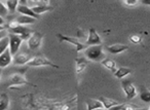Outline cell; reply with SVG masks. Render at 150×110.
<instances>
[{"instance_id": "1", "label": "cell", "mask_w": 150, "mask_h": 110, "mask_svg": "<svg viewBox=\"0 0 150 110\" xmlns=\"http://www.w3.org/2000/svg\"><path fill=\"white\" fill-rule=\"evenodd\" d=\"M84 57L93 62H102L106 59V55L103 50L102 45L88 46L84 50Z\"/></svg>"}, {"instance_id": "2", "label": "cell", "mask_w": 150, "mask_h": 110, "mask_svg": "<svg viewBox=\"0 0 150 110\" xmlns=\"http://www.w3.org/2000/svg\"><path fill=\"white\" fill-rule=\"evenodd\" d=\"M28 67H52V68L58 69L59 66H57L56 64L52 62L50 60H48L46 57L42 56V55H37V56L32 57L31 60L28 62L27 64Z\"/></svg>"}, {"instance_id": "3", "label": "cell", "mask_w": 150, "mask_h": 110, "mask_svg": "<svg viewBox=\"0 0 150 110\" xmlns=\"http://www.w3.org/2000/svg\"><path fill=\"white\" fill-rule=\"evenodd\" d=\"M57 38H58L60 42H67V43L72 44L77 53L81 52V50H86L88 48L86 44L81 43L77 38L71 37V36H66V35H63V34H57Z\"/></svg>"}, {"instance_id": "4", "label": "cell", "mask_w": 150, "mask_h": 110, "mask_svg": "<svg viewBox=\"0 0 150 110\" xmlns=\"http://www.w3.org/2000/svg\"><path fill=\"white\" fill-rule=\"evenodd\" d=\"M8 38H9V46H8L9 52L13 55V57H15L18 54V52H19L20 48H21L23 39L20 36L16 35L13 33H9Z\"/></svg>"}, {"instance_id": "5", "label": "cell", "mask_w": 150, "mask_h": 110, "mask_svg": "<svg viewBox=\"0 0 150 110\" xmlns=\"http://www.w3.org/2000/svg\"><path fill=\"white\" fill-rule=\"evenodd\" d=\"M42 39H43V34L39 33V32H33L31 34V36L29 37V39L27 40L28 42V48L31 50H38L41 45Z\"/></svg>"}, {"instance_id": "6", "label": "cell", "mask_w": 150, "mask_h": 110, "mask_svg": "<svg viewBox=\"0 0 150 110\" xmlns=\"http://www.w3.org/2000/svg\"><path fill=\"white\" fill-rule=\"evenodd\" d=\"M121 87L123 93L125 94V97L127 100H132L137 96V89L131 82V80H122L121 81Z\"/></svg>"}, {"instance_id": "7", "label": "cell", "mask_w": 150, "mask_h": 110, "mask_svg": "<svg viewBox=\"0 0 150 110\" xmlns=\"http://www.w3.org/2000/svg\"><path fill=\"white\" fill-rule=\"evenodd\" d=\"M24 84H29L32 85L27 79L24 77V75L22 73H13L9 76V87H20V85Z\"/></svg>"}, {"instance_id": "8", "label": "cell", "mask_w": 150, "mask_h": 110, "mask_svg": "<svg viewBox=\"0 0 150 110\" xmlns=\"http://www.w3.org/2000/svg\"><path fill=\"white\" fill-rule=\"evenodd\" d=\"M86 45L93 46V45H102V39H101L100 35L97 33V31L94 28H91L88 30V38H86Z\"/></svg>"}, {"instance_id": "9", "label": "cell", "mask_w": 150, "mask_h": 110, "mask_svg": "<svg viewBox=\"0 0 150 110\" xmlns=\"http://www.w3.org/2000/svg\"><path fill=\"white\" fill-rule=\"evenodd\" d=\"M11 33H13L16 35L20 36L23 40L25 39H29V37L31 36V34L33 33L34 31H32L30 28L26 27V26H22V25H19L18 27H16L15 29H11Z\"/></svg>"}, {"instance_id": "10", "label": "cell", "mask_w": 150, "mask_h": 110, "mask_svg": "<svg viewBox=\"0 0 150 110\" xmlns=\"http://www.w3.org/2000/svg\"><path fill=\"white\" fill-rule=\"evenodd\" d=\"M32 59V57L30 55L26 54V53H20L17 54L13 59V63L15 65H27L28 62Z\"/></svg>"}, {"instance_id": "11", "label": "cell", "mask_w": 150, "mask_h": 110, "mask_svg": "<svg viewBox=\"0 0 150 110\" xmlns=\"http://www.w3.org/2000/svg\"><path fill=\"white\" fill-rule=\"evenodd\" d=\"M17 11L21 13L22 16H27V17H30V18H33L35 20H38L40 19V16L36 15L33 11H32L31 7H29L28 5H22V4H19L18 6Z\"/></svg>"}, {"instance_id": "12", "label": "cell", "mask_w": 150, "mask_h": 110, "mask_svg": "<svg viewBox=\"0 0 150 110\" xmlns=\"http://www.w3.org/2000/svg\"><path fill=\"white\" fill-rule=\"evenodd\" d=\"M13 55L9 52V48H7V50L0 56V69L5 68V67H7L8 65H11V63H13Z\"/></svg>"}, {"instance_id": "13", "label": "cell", "mask_w": 150, "mask_h": 110, "mask_svg": "<svg viewBox=\"0 0 150 110\" xmlns=\"http://www.w3.org/2000/svg\"><path fill=\"white\" fill-rule=\"evenodd\" d=\"M106 50H108V53H110V54L117 55V54H120V53L127 50H129V46H127V44L115 43V44H111V45H108L106 48Z\"/></svg>"}, {"instance_id": "14", "label": "cell", "mask_w": 150, "mask_h": 110, "mask_svg": "<svg viewBox=\"0 0 150 110\" xmlns=\"http://www.w3.org/2000/svg\"><path fill=\"white\" fill-rule=\"evenodd\" d=\"M88 67V60L86 58H76L75 59V72L76 74H80L86 70Z\"/></svg>"}, {"instance_id": "15", "label": "cell", "mask_w": 150, "mask_h": 110, "mask_svg": "<svg viewBox=\"0 0 150 110\" xmlns=\"http://www.w3.org/2000/svg\"><path fill=\"white\" fill-rule=\"evenodd\" d=\"M98 100L103 104V107H104L105 109H107V110H109L110 108L114 107V106H116V105H118V104H119L117 101H115V100H113V99H110V98L100 97Z\"/></svg>"}, {"instance_id": "16", "label": "cell", "mask_w": 150, "mask_h": 110, "mask_svg": "<svg viewBox=\"0 0 150 110\" xmlns=\"http://www.w3.org/2000/svg\"><path fill=\"white\" fill-rule=\"evenodd\" d=\"M101 64L103 65V66L105 67L106 69H108L109 71H111V72L114 74L115 71L117 70V65H116V62H115L114 60H112V59H108L106 58L104 61H102L101 62Z\"/></svg>"}, {"instance_id": "17", "label": "cell", "mask_w": 150, "mask_h": 110, "mask_svg": "<svg viewBox=\"0 0 150 110\" xmlns=\"http://www.w3.org/2000/svg\"><path fill=\"white\" fill-rule=\"evenodd\" d=\"M86 108H88V110H96L104 107H103V104L98 99H88L86 100Z\"/></svg>"}, {"instance_id": "18", "label": "cell", "mask_w": 150, "mask_h": 110, "mask_svg": "<svg viewBox=\"0 0 150 110\" xmlns=\"http://www.w3.org/2000/svg\"><path fill=\"white\" fill-rule=\"evenodd\" d=\"M31 9L36 15L40 16L41 13H47V11H52V9H54V7L50 6V5H37V6L31 7Z\"/></svg>"}, {"instance_id": "19", "label": "cell", "mask_w": 150, "mask_h": 110, "mask_svg": "<svg viewBox=\"0 0 150 110\" xmlns=\"http://www.w3.org/2000/svg\"><path fill=\"white\" fill-rule=\"evenodd\" d=\"M9 107V97L6 93L0 95V110H7Z\"/></svg>"}, {"instance_id": "20", "label": "cell", "mask_w": 150, "mask_h": 110, "mask_svg": "<svg viewBox=\"0 0 150 110\" xmlns=\"http://www.w3.org/2000/svg\"><path fill=\"white\" fill-rule=\"evenodd\" d=\"M131 72H132V70L129 68H127V67H120V68H118L116 71H115L114 76L118 79H121V78H123V77L127 76V75L131 74Z\"/></svg>"}, {"instance_id": "21", "label": "cell", "mask_w": 150, "mask_h": 110, "mask_svg": "<svg viewBox=\"0 0 150 110\" xmlns=\"http://www.w3.org/2000/svg\"><path fill=\"white\" fill-rule=\"evenodd\" d=\"M16 21L22 26H25V25H28V24H32L35 22V19L33 18H30V17H27V16H19V17L16 19Z\"/></svg>"}, {"instance_id": "22", "label": "cell", "mask_w": 150, "mask_h": 110, "mask_svg": "<svg viewBox=\"0 0 150 110\" xmlns=\"http://www.w3.org/2000/svg\"><path fill=\"white\" fill-rule=\"evenodd\" d=\"M8 46H9V38H8V35H7L0 40V56L8 48Z\"/></svg>"}, {"instance_id": "23", "label": "cell", "mask_w": 150, "mask_h": 110, "mask_svg": "<svg viewBox=\"0 0 150 110\" xmlns=\"http://www.w3.org/2000/svg\"><path fill=\"white\" fill-rule=\"evenodd\" d=\"M5 4H6V9H8V11L15 13L17 11L18 6H19V1H17V0H7Z\"/></svg>"}, {"instance_id": "24", "label": "cell", "mask_w": 150, "mask_h": 110, "mask_svg": "<svg viewBox=\"0 0 150 110\" xmlns=\"http://www.w3.org/2000/svg\"><path fill=\"white\" fill-rule=\"evenodd\" d=\"M140 99L145 103H150V91L144 89L140 93Z\"/></svg>"}, {"instance_id": "25", "label": "cell", "mask_w": 150, "mask_h": 110, "mask_svg": "<svg viewBox=\"0 0 150 110\" xmlns=\"http://www.w3.org/2000/svg\"><path fill=\"white\" fill-rule=\"evenodd\" d=\"M129 41H131L132 43L139 44L140 42L142 41V37H141V35H138V34H134V35L129 36Z\"/></svg>"}, {"instance_id": "26", "label": "cell", "mask_w": 150, "mask_h": 110, "mask_svg": "<svg viewBox=\"0 0 150 110\" xmlns=\"http://www.w3.org/2000/svg\"><path fill=\"white\" fill-rule=\"evenodd\" d=\"M7 13H8V9H6V6L2 2H0V17L1 18L6 17Z\"/></svg>"}, {"instance_id": "27", "label": "cell", "mask_w": 150, "mask_h": 110, "mask_svg": "<svg viewBox=\"0 0 150 110\" xmlns=\"http://www.w3.org/2000/svg\"><path fill=\"white\" fill-rule=\"evenodd\" d=\"M125 5H127V6H134V5L138 4V1H136V0H133V1H129V0H127V1H125Z\"/></svg>"}, {"instance_id": "28", "label": "cell", "mask_w": 150, "mask_h": 110, "mask_svg": "<svg viewBox=\"0 0 150 110\" xmlns=\"http://www.w3.org/2000/svg\"><path fill=\"white\" fill-rule=\"evenodd\" d=\"M5 36H7V32H6V31H2V32H0V40L2 39V38H4Z\"/></svg>"}, {"instance_id": "29", "label": "cell", "mask_w": 150, "mask_h": 110, "mask_svg": "<svg viewBox=\"0 0 150 110\" xmlns=\"http://www.w3.org/2000/svg\"><path fill=\"white\" fill-rule=\"evenodd\" d=\"M7 28V26H0V32H2V31H5V29Z\"/></svg>"}, {"instance_id": "30", "label": "cell", "mask_w": 150, "mask_h": 110, "mask_svg": "<svg viewBox=\"0 0 150 110\" xmlns=\"http://www.w3.org/2000/svg\"><path fill=\"white\" fill-rule=\"evenodd\" d=\"M0 26H4V20L1 17H0Z\"/></svg>"}, {"instance_id": "31", "label": "cell", "mask_w": 150, "mask_h": 110, "mask_svg": "<svg viewBox=\"0 0 150 110\" xmlns=\"http://www.w3.org/2000/svg\"><path fill=\"white\" fill-rule=\"evenodd\" d=\"M134 110H149L148 108H140V107H136Z\"/></svg>"}, {"instance_id": "32", "label": "cell", "mask_w": 150, "mask_h": 110, "mask_svg": "<svg viewBox=\"0 0 150 110\" xmlns=\"http://www.w3.org/2000/svg\"><path fill=\"white\" fill-rule=\"evenodd\" d=\"M96 110H107V109H105V108H99V109H96Z\"/></svg>"}, {"instance_id": "33", "label": "cell", "mask_w": 150, "mask_h": 110, "mask_svg": "<svg viewBox=\"0 0 150 110\" xmlns=\"http://www.w3.org/2000/svg\"><path fill=\"white\" fill-rule=\"evenodd\" d=\"M0 78H1V69H0Z\"/></svg>"}, {"instance_id": "34", "label": "cell", "mask_w": 150, "mask_h": 110, "mask_svg": "<svg viewBox=\"0 0 150 110\" xmlns=\"http://www.w3.org/2000/svg\"><path fill=\"white\" fill-rule=\"evenodd\" d=\"M148 109H149V110H150V107H149V108H148Z\"/></svg>"}]
</instances>
